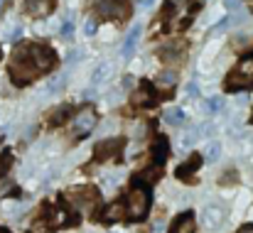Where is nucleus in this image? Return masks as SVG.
Returning a JSON list of instances; mask_svg holds the SVG:
<instances>
[{
	"label": "nucleus",
	"mask_w": 253,
	"mask_h": 233,
	"mask_svg": "<svg viewBox=\"0 0 253 233\" xmlns=\"http://www.w3.org/2000/svg\"><path fill=\"white\" fill-rule=\"evenodd\" d=\"M40 74V69L32 64V59H30V54H27V47H17V52H15V62L10 64V77L15 83H27L30 78H35Z\"/></svg>",
	"instance_id": "f257e3e1"
},
{
	"label": "nucleus",
	"mask_w": 253,
	"mask_h": 233,
	"mask_svg": "<svg viewBox=\"0 0 253 233\" xmlns=\"http://www.w3.org/2000/svg\"><path fill=\"white\" fill-rule=\"evenodd\" d=\"M126 206H128V216L138 221V219H143V216L148 214V209H150V194H148L145 189L135 187V189L128 194Z\"/></svg>",
	"instance_id": "f03ea898"
},
{
	"label": "nucleus",
	"mask_w": 253,
	"mask_h": 233,
	"mask_svg": "<svg viewBox=\"0 0 253 233\" xmlns=\"http://www.w3.org/2000/svg\"><path fill=\"white\" fill-rule=\"evenodd\" d=\"M229 88H241V86H253V57H246L226 81Z\"/></svg>",
	"instance_id": "7ed1b4c3"
},
{
	"label": "nucleus",
	"mask_w": 253,
	"mask_h": 233,
	"mask_svg": "<svg viewBox=\"0 0 253 233\" xmlns=\"http://www.w3.org/2000/svg\"><path fill=\"white\" fill-rule=\"evenodd\" d=\"M27 54H30L32 64L40 69V74H42V72H49V69L54 67V62H57V57H54V52H52L49 47L32 44V47H27Z\"/></svg>",
	"instance_id": "20e7f679"
},
{
	"label": "nucleus",
	"mask_w": 253,
	"mask_h": 233,
	"mask_svg": "<svg viewBox=\"0 0 253 233\" xmlns=\"http://www.w3.org/2000/svg\"><path fill=\"white\" fill-rule=\"evenodd\" d=\"M93 125H96V111H93V108H84V111L77 113V118L72 120L74 135H86Z\"/></svg>",
	"instance_id": "39448f33"
},
{
	"label": "nucleus",
	"mask_w": 253,
	"mask_h": 233,
	"mask_svg": "<svg viewBox=\"0 0 253 233\" xmlns=\"http://www.w3.org/2000/svg\"><path fill=\"white\" fill-rule=\"evenodd\" d=\"M224 224V209L221 206H207L204 211H202V226L204 229H219Z\"/></svg>",
	"instance_id": "423d86ee"
},
{
	"label": "nucleus",
	"mask_w": 253,
	"mask_h": 233,
	"mask_svg": "<svg viewBox=\"0 0 253 233\" xmlns=\"http://www.w3.org/2000/svg\"><path fill=\"white\" fill-rule=\"evenodd\" d=\"M96 10L103 17H126L128 15V10L121 2H116V0H98L96 2Z\"/></svg>",
	"instance_id": "0eeeda50"
},
{
	"label": "nucleus",
	"mask_w": 253,
	"mask_h": 233,
	"mask_svg": "<svg viewBox=\"0 0 253 233\" xmlns=\"http://www.w3.org/2000/svg\"><path fill=\"white\" fill-rule=\"evenodd\" d=\"M69 199H72L79 209L88 211V209L93 206V201H96V192H93V189H74V192L69 194Z\"/></svg>",
	"instance_id": "6e6552de"
},
{
	"label": "nucleus",
	"mask_w": 253,
	"mask_h": 233,
	"mask_svg": "<svg viewBox=\"0 0 253 233\" xmlns=\"http://www.w3.org/2000/svg\"><path fill=\"white\" fill-rule=\"evenodd\" d=\"M138 37H140V25H135V27L126 35V39H123V49H121V57H123V59H130V57L135 54Z\"/></svg>",
	"instance_id": "1a4fd4ad"
},
{
	"label": "nucleus",
	"mask_w": 253,
	"mask_h": 233,
	"mask_svg": "<svg viewBox=\"0 0 253 233\" xmlns=\"http://www.w3.org/2000/svg\"><path fill=\"white\" fill-rule=\"evenodd\" d=\"M126 214H128V206H123V201H113L103 209L101 216H103V221H121Z\"/></svg>",
	"instance_id": "9d476101"
},
{
	"label": "nucleus",
	"mask_w": 253,
	"mask_h": 233,
	"mask_svg": "<svg viewBox=\"0 0 253 233\" xmlns=\"http://www.w3.org/2000/svg\"><path fill=\"white\" fill-rule=\"evenodd\" d=\"M52 2L54 0H25V10L30 15H35V17H42V15H47L52 10Z\"/></svg>",
	"instance_id": "9b49d317"
},
{
	"label": "nucleus",
	"mask_w": 253,
	"mask_h": 233,
	"mask_svg": "<svg viewBox=\"0 0 253 233\" xmlns=\"http://www.w3.org/2000/svg\"><path fill=\"white\" fill-rule=\"evenodd\" d=\"M194 229H197L194 216H192V214H182V216L174 221V226H172L169 233H194Z\"/></svg>",
	"instance_id": "f8f14e48"
},
{
	"label": "nucleus",
	"mask_w": 253,
	"mask_h": 233,
	"mask_svg": "<svg viewBox=\"0 0 253 233\" xmlns=\"http://www.w3.org/2000/svg\"><path fill=\"white\" fill-rule=\"evenodd\" d=\"M118 150H121V140H103V143L96 148V157H98V159H108V157L116 155Z\"/></svg>",
	"instance_id": "ddd939ff"
},
{
	"label": "nucleus",
	"mask_w": 253,
	"mask_h": 233,
	"mask_svg": "<svg viewBox=\"0 0 253 233\" xmlns=\"http://www.w3.org/2000/svg\"><path fill=\"white\" fill-rule=\"evenodd\" d=\"M163 120H165L168 125H182V123H184V111H182V108H168V111L163 113Z\"/></svg>",
	"instance_id": "4468645a"
},
{
	"label": "nucleus",
	"mask_w": 253,
	"mask_h": 233,
	"mask_svg": "<svg viewBox=\"0 0 253 233\" xmlns=\"http://www.w3.org/2000/svg\"><path fill=\"white\" fill-rule=\"evenodd\" d=\"M165 157H168V143H165V138H160L153 148V159H155V164H165Z\"/></svg>",
	"instance_id": "2eb2a0df"
},
{
	"label": "nucleus",
	"mask_w": 253,
	"mask_h": 233,
	"mask_svg": "<svg viewBox=\"0 0 253 233\" xmlns=\"http://www.w3.org/2000/svg\"><path fill=\"white\" fill-rule=\"evenodd\" d=\"M199 164H202V157H189V162H187V164H179L177 177H182V179H184V177H189V174H192Z\"/></svg>",
	"instance_id": "dca6fc26"
},
{
	"label": "nucleus",
	"mask_w": 253,
	"mask_h": 233,
	"mask_svg": "<svg viewBox=\"0 0 253 233\" xmlns=\"http://www.w3.org/2000/svg\"><path fill=\"white\" fill-rule=\"evenodd\" d=\"M199 135H202V130H199V128H189V130H187V133L179 138L182 148H192V145L197 143V138H199Z\"/></svg>",
	"instance_id": "f3484780"
},
{
	"label": "nucleus",
	"mask_w": 253,
	"mask_h": 233,
	"mask_svg": "<svg viewBox=\"0 0 253 233\" xmlns=\"http://www.w3.org/2000/svg\"><path fill=\"white\" fill-rule=\"evenodd\" d=\"M219 155H221V145H219V143H209V145L204 148V159H207V162H216Z\"/></svg>",
	"instance_id": "a211bd4d"
},
{
	"label": "nucleus",
	"mask_w": 253,
	"mask_h": 233,
	"mask_svg": "<svg viewBox=\"0 0 253 233\" xmlns=\"http://www.w3.org/2000/svg\"><path fill=\"white\" fill-rule=\"evenodd\" d=\"M174 81H177V74H174V72H163V74L158 77V86H160V88H172Z\"/></svg>",
	"instance_id": "6ab92c4d"
},
{
	"label": "nucleus",
	"mask_w": 253,
	"mask_h": 233,
	"mask_svg": "<svg viewBox=\"0 0 253 233\" xmlns=\"http://www.w3.org/2000/svg\"><path fill=\"white\" fill-rule=\"evenodd\" d=\"M160 172H163V164H155V167H150V169H145L143 174H140V179H145V182H158V177H160Z\"/></svg>",
	"instance_id": "aec40b11"
},
{
	"label": "nucleus",
	"mask_w": 253,
	"mask_h": 233,
	"mask_svg": "<svg viewBox=\"0 0 253 233\" xmlns=\"http://www.w3.org/2000/svg\"><path fill=\"white\" fill-rule=\"evenodd\" d=\"M226 7L234 12L236 20H244V5H241V0H226Z\"/></svg>",
	"instance_id": "412c9836"
},
{
	"label": "nucleus",
	"mask_w": 253,
	"mask_h": 233,
	"mask_svg": "<svg viewBox=\"0 0 253 233\" xmlns=\"http://www.w3.org/2000/svg\"><path fill=\"white\" fill-rule=\"evenodd\" d=\"M108 74H111V67H108V64H101V67H98V69L93 72V78H91V83H93V86H96V83H101V78H106Z\"/></svg>",
	"instance_id": "4be33fe9"
},
{
	"label": "nucleus",
	"mask_w": 253,
	"mask_h": 233,
	"mask_svg": "<svg viewBox=\"0 0 253 233\" xmlns=\"http://www.w3.org/2000/svg\"><path fill=\"white\" fill-rule=\"evenodd\" d=\"M64 83H67V77H64V74L54 77L52 81H49V86H47V93H57V91H59V88H62Z\"/></svg>",
	"instance_id": "5701e85b"
},
{
	"label": "nucleus",
	"mask_w": 253,
	"mask_h": 233,
	"mask_svg": "<svg viewBox=\"0 0 253 233\" xmlns=\"http://www.w3.org/2000/svg\"><path fill=\"white\" fill-rule=\"evenodd\" d=\"M138 101H140V103H148V106H153V103H155V98H153V93H150V88H148V86H143V88H140Z\"/></svg>",
	"instance_id": "b1692460"
},
{
	"label": "nucleus",
	"mask_w": 253,
	"mask_h": 233,
	"mask_svg": "<svg viewBox=\"0 0 253 233\" xmlns=\"http://www.w3.org/2000/svg\"><path fill=\"white\" fill-rule=\"evenodd\" d=\"M67 116H69V108H67V106H59V108L52 113V123H62Z\"/></svg>",
	"instance_id": "393cba45"
},
{
	"label": "nucleus",
	"mask_w": 253,
	"mask_h": 233,
	"mask_svg": "<svg viewBox=\"0 0 253 233\" xmlns=\"http://www.w3.org/2000/svg\"><path fill=\"white\" fill-rule=\"evenodd\" d=\"M221 108H224V98L214 96V98L209 101V111H221Z\"/></svg>",
	"instance_id": "a878e982"
},
{
	"label": "nucleus",
	"mask_w": 253,
	"mask_h": 233,
	"mask_svg": "<svg viewBox=\"0 0 253 233\" xmlns=\"http://www.w3.org/2000/svg\"><path fill=\"white\" fill-rule=\"evenodd\" d=\"M72 30H74V25H72L69 20H64V25H62V35H64V37H72Z\"/></svg>",
	"instance_id": "bb28decb"
},
{
	"label": "nucleus",
	"mask_w": 253,
	"mask_h": 233,
	"mask_svg": "<svg viewBox=\"0 0 253 233\" xmlns=\"http://www.w3.org/2000/svg\"><path fill=\"white\" fill-rule=\"evenodd\" d=\"M86 35H93L96 30H98V25H96V20H86Z\"/></svg>",
	"instance_id": "cd10ccee"
},
{
	"label": "nucleus",
	"mask_w": 253,
	"mask_h": 233,
	"mask_svg": "<svg viewBox=\"0 0 253 233\" xmlns=\"http://www.w3.org/2000/svg\"><path fill=\"white\" fill-rule=\"evenodd\" d=\"M168 2H169V7H172V10H182L189 0H168Z\"/></svg>",
	"instance_id": "c85d7f7f"
},
{
	"label": "nucleus",
	"mask_w": 253,
	"mask_h": 233,
	"mask_svg": "<svg viewBox=\"0 0 253 233\" xmlns=\"http://www.w3.org/2000/svg\"><path fill=\"white\" fill-rule=\"evenodd\" d=\"M7 167H10V155H2L0 157V174H2Z\"/></svg>",
	"instance_id": "c756f323"
},
{
	"label": "nucleus",
	"mask_w": 253,
	"mask_h": 233,
	"mask_svg": "<svg viewBox=\"0 0 253 233\" xmlns=\"http://www.w3.org/2000/svg\"><path fill=\"white\" fill-rule=\"evenodd\" d=\"M133 81H135L133 77H126L123 78V86H126V88H130V86H133Z\"/></svg>",
	"instance_id": "7c9ffc66"
},
{
	"label": "nucleus",
	"mask_w": 253,
	"mask_h": 233,
	"mask_svg": "<svg viewBox=\"0 0 253 233\" xmlns=\"http://www.w3.org/2000/svg\"><path fill=\"white\" fill-rule=\"evenodd\" d=\"M20 35H22V27H15V30H12V35H10V37H12V39H17V37H20Z\"/></svg>",
	"instance_id": "2f4dec72"
},
{
	"label": "nucleus",
	"mask_w": 253,
	"mask_h": 233,
	"mask_svg": "<svg viewBox=\"0 0 253 233\" xmlns=\"http://www.w3.org/2000/svg\"><path fill=\"white\" fill-rule=\"evenodd\" d=\"M153 2H155V0H140V5H143V7H153Z\"/></svg>",
	"instance_id": "473e14b6"
},
{
	"label": "nucleus",
	"mask_w": 253,
	"mask_h": 233,
	"mask_svg": "<svg viewBox=\"0 0 253 233\" xmlns=\"http://www.w3.org/2000/svg\"><path fill=\"white\" fill-rule=\"evenodd\" d=\"M239 233H253V226H244V229H241Z\"/></svg>",
	"instance_id": "72a5a7b5"
},
{
	"label": "nucleus",
	"mask_w": 253,
	"mask_h": 233,
	"mask_svg": "<svg viewBox=\"0 0 253 233\" xmlns=\"http://www.w3.org/2000/svg\"><path fill=\"white\" fill-rule=\"evenodd\" d=\"M0 233H7V231H5V229H0Z\"/></svg>",
	"instance_id": "f704fd0d"
},
{
	"label": "nucleus",
	"mask_w": 253,
	"mask_h": 233,
	"mask_svg": "<svg viewBox=\"0 0 253 233\" xmlns=\"http://www.w3.org/2000/svg\"><path fill=\"white\" fill-rule=\"evenodd\" d=\"M0 57H2V49H0Z\"/></svg>",
	"instance_id": "c9c22d12"
},
{
	"label": "nucleus",
	"mask_w": 253,
	"mask_h": 233,
	"mask_svg": "<svg viewBox=\"0 0 253 233\" xmlns=\"http://www.w3.org/2000/svg\"><path fill=\"white\" fill-rule=\"evenodd\" d=\"M0 2H2V0H0Z\"/></svg>",
	"instance_id": "e433bc0d"
}]
</instances>
